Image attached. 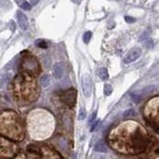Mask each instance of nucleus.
Wrapping results in <instances>:
<instances>
[{
	"label": "nucleus",
	"instance_id": "4be33fe9",
	"mask_svg": "<svg viewBox=\"0 0 159 159\" xmlns=\"http://www.w3.org/2000/svg\"><path fill=\"white\" fill-rule=\"evenodd\" d=\"M100 119H97V120L93 123L92 127H91V131H92V132H93V131L96 130V128H97V126H99V124H100Z\"/></svg>",
	"mask_w": 159,
	"mask_h": 159
},
{
	"label": "nucleus",
	"instance_id": "a878e982",
	"mask_svg": "<svg viewBox=\"0 0 159 159\" xmlns=\"http://www.w3.org/2000/svg\"><path fill=\"white\" fill-rule=\"evenodd\" d=\"M14 159H27V157L25 154H18L17 156H15Z\"/></svg>",
	"mask_w": 159,
	"mask_h": 159
},
{
	"label": "nucleus",
	"instance_id": "5701e85b",
	"mask_svg": "<svg viewBox=\"0 0 159 159\" xmlns=\"http://www.w3.org/2000/svg\"><path fill=\"white\" fill-rule=\"evenodd\" d=\"M134 114V110L132 109H130V110H128L126 111H124V113H123V116H133Z\"/></svg>",
	"mask_w": 159,
	"mask_h": 159
},
{
	"label": "nucleus",
	"instance_id": "423d86ee",
	"mask_svg": "<svg viewBox=\"0 0 159 159\" xmlns=\"http://www.w3.org/2000/svg\"><path fill=\"white\" fill-rule=\"evenodd\" d=\"M16 146L11 141L0 135V159H9L14 156Z\"/></svg>",
	"mask_w": 159,
	"mask_h": 159
},
{
	"label": "nucleus",
	"instance_id": "4468645a",
	"mask_svg": "<svg viewBox=\"0 0 159 159\" xmlns=\"http://www.w3.org/2000/svg\"><path fill=\"white\" fill-rule=\"evenodd\" d=\"M99 76L103 81H107L109 79V73H107V70L106 68H100L99 71Z\"/></svg>",
	"mask_w": 159,
	"mask_h": 159
},
{
	"label": "nucleus",
	"instance_id": "0eeeda50",
	"mask_svg": "<svg viewBox=\"0 0 159 159\" xmlns=\"http://www.w3.org/2000/svg\"><path fill=\"white\" fill-rule=\"evenodd\" d=\"M60 100L65 106L73 107L77 103V91L75 89H68L60 94Z\"/></svg>",
	"mask_w": 159,
	"mask_h": 159
},
{
	"label": "nucleus",
	"instance_id": "1a4fd4ad",
	"mask_svg": "<svg viewBox=\"0 0 159 159\" xmlns=\"http://www.w3.org/2000/svg\"><path fill=\"white\" fill-rule=\"evenodd\" d=\"M82 87H83V93L84 97H89L92 94V80L89 75H84L82 79Z\"/></svg>",
	"mask_w": 159,
	"mask_h": 159
},
{
	"label": "nucleus",
	"instance_id": "7ed1b4c3",
	"mask_svg": "<svg viewBox=\"0 0 159 159\" xmlns=\"http://www.w3.org/2000/svg\"><path fill=\"white\" fill-rule=\"evenodd\" d=\"M0 135L17 142L25 138L24 121L16 111L5 110L0 113Z\"/></svg>",
	"mask_w": 159,
	"mask_h": 159
},
{
	"label": "nucleus",
	"instance_id": "393cba45",
	"mask_svg": "<svg viewBox=\"0 0 159 159\" xmlns=\"http://www.w3.org/2000/svg\"><path fill=\"white\" fill-rule=\"evenodd\" d=\"M147 37H148V32H144V34H142V35L139 37V41H140V42L144 41V40L146 39Z\"/></svg>",
	"mask_w": 159,
	"mask_h": 159
},
{
	"label": "nucleus",
	"instance_id": "f03ea898",
	"mask_svg": "<svg viewBox=\"0 0 159 159\" xmlns=\"http://www.w3.org/2000/svg\"><path fill=\"white\" fill-rule=\"evenodd\" d=\"M28 129L30 135L35 139L50 137L55 129L54 116L42 109L32 110L28 116Z\"/></svg>",
	"mask_w": 159,
	"mask_h": 159
},
{
	"label": "nucleus",
	"instance_id": "f8f14e48",
	"mask_svg": "<svg viewBox=\"0 0 159 159\" xmlns=\"http://www.w3.org/2000/svg\"><path fill=\"white\" fill-rule=\"evenodd\" d=\"M63 74H64L63 66L61 65L60 63L55 64V66H54V77H55L56 79H61V78L63 77Z\"/></svg>",
	"mask_w": 159,
	"mask_h": 159
},
{
	"label": "nucleus",
	"instance_id": "ddd939ff",
	"mask_svg": "<svg viewBox=\"0 0 159 159\" xmlns=\"http://www.w3.org/2000/svg\"><path fill=\"white\" fill-rule=\"evenodd\" d=\"M107 147L103 141H99L96 145H94V151L97 152H107Z\"/></svg>",
	"mask_w": 159,
	"mask_h": 159
},
{
	"label": "nucleus",
	"instance_id": "9d476101",
	"mask_svg": "<svg viewBox=\"0 0 159 159\" xmlns=\"http://www.w3.org/2000/svg\"><path fill=\"white\" fill-rule=\"evenodd\" d=\"M140 55H141V50L139 48L132 49L129 53H127V55L126 57H124L123 62L126 64H130V63L134 62V61H136L140 57Z\"/></svg>",
	"mask_w": 159,
	"mask_h": 159
},
{
	"label": "nucleus",
	"instance_id": "412c9836",
	"mask_svg": "<svg viewBox=\"0 0 159 159\" xmlns=\"http://www.w3.org/2000/svg\"><path fill=\"white\" fill-rule=\"evenodd\" d=\"M36 45L41 49H46L47 48V43L43 40H39V41H36Z\"/></svg>",
	"mask_w": 159,
	"mask_h": 159
},
{
	"label": "nucleus",
	"instance_id": "a211bd4d",
	"mask_svg": "<svg viewBox=\"0 0 159 159\" xmlns=\"http://www.w3.org/2000/svg\"><path fill=\"white\" fill-rule=\"evenodd\" d=\"M91 38H92V32H91V31H87V32H86V33L84 34L83 40H84V42L86 43V44H87V43L90 42Z\"/></svg>",
	"mask_w": 159,
	"mask_h": 159
},
{
	"label": "nucleus",
	"instance_id": "bb28decb",
	"mask_svg": "<svg viewBox=\"0 0 159 159\" xmlns=\"http://www.w3.org/2000/svg\"><path fill=\"white\" fill-rule=\"evenodd\" d=\"M96 117H97V111H94L93 114L91 116V118H90V121H91V122L96 119Z\"/></svg>",
	"mask_w": 159,
	"mask_h": 159
},
{
	"label": "nucleus",
	"instance_id": "39448f33",
	"mask_svg": "<svg viewBox=\"0 0 159 159\" xmlns=\"http://www.w3.org/2000/svg\"><path fill=\"white\" fill-rule=\"evenodd\" d=\"M28 159V158H27ZM29 159H63L54 148L49 145H39V150L36 154H29Z\"/></svg>",
	"mask_w": 159,
	"mask_h": 159
},
{
	"label": "nucleus",
	"instance_id": "c85d7f7f",
	"mask_svg": "<svg viewBox=\"0 0 159 159\" xmlns=\"http://www.w3.org/2000/svg\"><path fill=\"white\" fill-rule=\"evenodd\" d=\"M94 159H106L103 156H97V157H96Z\"/></svg>",
	"mask_w": 159,
	"mask_h": 159
},
{
	"label": "nucleus",
	"instance_id": "20e7f679",
	"mask_svg": "<svg viewBox=\"0 0 159 159\" xmlns=\"http://www.w3.org/2000/svg\"><path fill=\"white\" fill-rule=\"evenodd\" d=\"M20 70L22 71V73L28 74V75L34 77L39 75V73L41 72V67H40L39 61L37 60L36 57H34L30 53H26L21 59Z\"/></svg>",
	"mask_w": 159,
	"mask_h": 159
},
{
	"label": "nucleus",
	"instance_id": "2eb2a0df",
	"mask_svg": "<svg viewBox=\"0 0 159 159\" xmlns=\"http://www.w3.org/2000/svg\"><path fill=\"white\" fill-rule=\"evenodd\" d=\"M51 83V78L49 75H44L41 78V84L43 87H47Z\"/></svg>",
	"mask_w": 159,
	"mask_h": 159
},
{
	"label": "nucleus",
	"instance_id": "f257e3e1",
	"mask_svg": "<svg viewBox=\"0 0 159 159\" xmlns=\"http://www.w3.org/2000/svg\"><path fill=\"white\" fill-rule=\"evenodd\" d=\"M9 90L14 101L21 107L35 103L39 97V87L36 80L25 73L18 74L11 81Z\"/></svg>",
	"mask_w": 159,
	"mask_h": 159
},
{
	"label": "nucleus",
	"instance_id": "b1692460",
	"mask_svg": "<svg viewBox=\"0 0 159 159\" xmlns=\"http://www.w3.org/2000/svg\"><path fill=\"white\" fill-rule=\"evenodd\" d=\"M124 20H126L127 23L135 22V18H132V17H130V16H126V17H124Z\"/></svg>",
	"mask_w": 159,
	"mask_h": 159
},
{
	"label": "nucleus",
	"instance_id": "9b49d317",
	"mask_svg": "<svg viewBox=\"0 0 159 159\" xmlns=\"http://www.w3.org/2000/svg\"><path fill=\"white\" fill-rule=\"evenodd\" d=\"M17 18H18V23L20 28L22 30H26L28 28V18H27V16L24 13L21 11H18L17 12Z\"/></svg>",
	"mask_w": 159,
	"mask_h": 159
},
{
	"label": "nucleus",
	"instance_id": "6e6552de",
	"mask_svg": "<svg viewBox=\"0 0 159 159\" xmlns=\"http://www.w3.org/2000/svg\"><path fill=\"white\" fill-rule=\"evenodd\" d=\"M52 144L54 147L62 152H67L70 149L69 139L65 136H62V135H58V136H56L52 140Z\"/></svg>",
	"mask_w": 159,
	"mask_h": 159
},
{
	"label": "nucleus",
	"instance_id": "dca6fc26",
	"mask_svg": "<svg viewBox=\"0 0 159 159\" xmlns=\"http://www.w3.org/2000/svg\"><path fill=\"white\" fill-rule=\"evenodd\" d=\"M130 96H131V99H132V101L135 103H139L141 100H142V96H141L140 94H138V93H131L130 94Z\"/></svg>",
	"mask_w": 159,
	"mask_h": 159
},
{
	"label": "nucleus",
	"instance_id": "6ab92c4d",
	"mask_svg": "<svg viewBox=\"0 0 159 159\" xmlns=\"http://www.w3.org/2000/svg\"><path fill=\"white\" fill-rule=\"evenodd\" d=\"M87 116V111L86 110L84 109V107H82V109L80 110V113H79V116H78V118H79L80 120H83L84 119V117Z\"/></svg>",
	"mask_w": 159,
	"mask_h": 159
},
{
	"label": "nucleus",
	"instance_id": "aec40b11",
	"mask_svg": "<svg viewBox=\"0 0 159 159\" xmlns=\"http://www.w3.org/2000/svg\"><path fill=\"white\" fill-rule=\"evenodd\" d=\"M20 6H21V8L24 10H30L32 7V6L30 5V3L27 1H22L21 3H20Z\"/></svg>",
	"mask_w": 159,
	"mask_h": 159
},
{
	"label": "nucleus",
	"instance_id": "cd10ccee",
	"mask_svg": "<svg viewBox=\"0 0 159 159\" xmlns=\"http://www.w3.org/2000/svg\"><path fill=\"white\" fill-rule=\"evenodd\" d=\"M39 1H40V0H30V5H31V6L36 5Z\"/></svg>",
	"mask_w": 159,
	"mask_h": 159
},
{
	"label": "nucleus",
	"instance_id": "f3484780",
	"mask_svg": "<svg viewBox=\"0 0 159 159\" xmlns=\"http://www.w3.org/2000/svg\"><path fill=\"white\" fill-rule=\"evenodd\" d=\"M103 93L106 96H110V94L113 93V87L110 84H104V87H103Z\"/></svg>",
	"mask_w": 159,
	"mask_h": 159
}]
</instances>
